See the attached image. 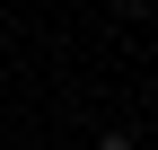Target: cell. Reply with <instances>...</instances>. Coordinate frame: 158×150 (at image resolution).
I'll return each mask as SVG.
<instances>
[{"instance_id": "1", "label": "cell", "mask_w": 158, "mask_h": 150, "mask_svg": "<svg viewBox=\"0 0 158 150\" xmlns=\"http://www.w3.org/2000/svg\"><path fill=\"white\" fill-rule=\"evenodd\" d=\"M114 9H149V0H114Z\"/></svg>"}]
</instances>
